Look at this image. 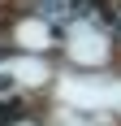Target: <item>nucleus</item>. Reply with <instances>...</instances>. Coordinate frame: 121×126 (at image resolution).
I'll use <instances>...</instances> for the list:
<instances>
[{"label":"nucleus","instance_id":"obj_1","mask_svg":"<svg viewBox=\"0 0 121 126\" xmlns=\"http://www.w3.org/2000/svg\"><path fill=\"white\" fill-rule=\"evenodd\" d=\"M73 39H78V48H73V52H78V61H99V57L108 52L104 44H99V35H91V31H78Z\"/></svg>","mask_w":121,"mask_h":126}]
</instances>
